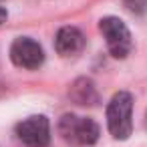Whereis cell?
I'll use <instances>...</instances> for the list:
<instances>
[{
    "mask_svg": "<svg viewBox=\"0 0 147 147\" xmlns=\"http://www.w3.org/2000/svg\"><path fill=\"white\" fill-rule=\"evenodd\" d=\"M59 133L61 137L77 147H87L97 143L99 139V125L89 119V117H79V115H63L59 121Z\"/></svg>",
    "mask_w": 147,
    "mask_h": 147,
    "instance_id": "obj_1",
    "label": "cell"
},
{
    "mask_svg": "<svg viewBox=\"0 0 147 147\" xmlns=\"http://www.w3.org/2000/svg\"><path fill=\"white\" fill-rule=\"evenodd\" d=\"M131 113H133V97L125 91L113 95L107 105V125L115 139H127L131 135Z\"/></svg>",
    "mask_w": 147,
    "mask_h": 147,
    "instance_id": "obj_2",
    "label": "cell"
},
{
    "mask_svg": "<svg viewBox=\"0 0 147 147\" xmlns=\"http://www.w3.org/2000/svg\"><path fill=\"white\" fill-rule=\"evenodd\" d=\"M99 28L107 40V49L109 53L115 57V59H125L129 53H131V32L129 28L125 26V22L121 18H115V16H105L101 18L99 22Z\"/></svg>",
    "mask_w": 147,
    "mask_h": 147,
    "instance_id": "obj_3",
    "label": "cell"
},
{
    "mask_svg": "<svg viewBox=\"0 0 147 147\" xmlns=\"http://www.w3.org/2000/svg\"><path fill=\"white\" fill-rule=\"evenodd\" d=\"M18 139L28 147H49L51 143V125L45 115H32L18 123Z\"/></svg>",
    "mask_w": 147,
    "mask_h": 147,
    "instance_id": "obj_4",
    "label": "cell"
},
{
    "mask_svg": "<svg viewBox=\"0 0 147 147\" xmlns=\"http://www.w3.org/2000/svg\"><path fill=\"white\" fill-rule=\"evenodd\" d=\"M10 59L16 67L32 71V69H38L45 63V53H42V47L36 40H32L28 36H20L10 47Z\"/></svg>",
    "mask_w": 147,
    "mask_h": 147,
    "instance_id": "obj_5",
    "label": "cell"
},
{
    "mask_svg": "<svg viewBox=\"0 0 147 147\" xmlns=\"http://www.w3.org/2000/svg\"><path fill=\"white\" fill-rule=\"evenodd\" d=\"M55 47H57V53L61 57H73V55H77V53L83 51L85 36H83V32L77 26H63L57 32Z\"/></svg>",
    "mask_w": 147,
    "mask_h": 147,
    "instance_id": "obj_6",
    "label": "cell"
},
{
    "mask_svg": "<svg viewBox=\"0 0 147 147\" xmlns=\"http://www.w3.org/2000/svg\"><path fill=\"white\" fill-rule=\"evenodd\" d=\"M125 2H127L131 8H135V6H141V4H145L147 0H125Z\"/></svg>",
    "mask_w": 147,
    "mask_h": 147,
    "instance_id": "obj_7",
    "label": "cell"
},
{
    "mask_svg": "<svg viewBox=\"0 0 147 147\" xmlns=\"http://www.w3.org/2000/svg\"><path fill=\"white\" fill-rule=\"evenodd\" d=\"M6 16H8V14H6V10H4L2 6H0V24H2V22L6 20Z\"/></svg>",
    "mask_w": 147,
    "mask_h": 147,
    "instance_id": "obj_8",
    "label": "cell"
},
{
    "mask_svg": "<svg viewBox=\"0 0 147 147\" xmlns=\"http://www.w3.org/2000/svg\"><path fill=\"white\" fill-rule=\"evenodd\" d=\"M145 123H147V115H145Z\"/></svg>",
    "mask_w": 147,
    "mask_h": 147,
    "instance_id": "obj_9",
    "label": "cell"
}]
</instances>
